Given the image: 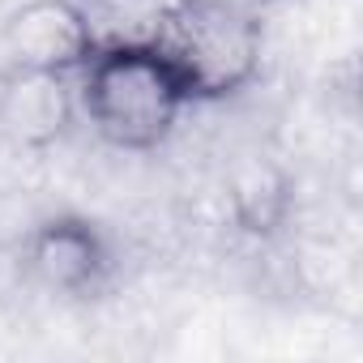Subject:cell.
I'll return each mask as SVG.
<instances>
[{
	"label": "cell",
	"instance_id": "7a4b0ae2",
	"mask_svg": "<svg viewBox=\"0 0 363 363\" xmlns=\"http://www.w3.org/2000/svg\"><path fill=\"white\" fill-rule=\"evenodd\" d=\"M145 39L171 60L197 107L244 94L265 65V26L244 0H167Z\"/></svg>",
	"mask_w": 363,
	"mask_h": 363
},
{
	"label": "cell",
	"instance_id": "5b68a950",
	"mask_svg": "<svg viewBox=\"0 0 363 363\" xmlns=\"http://www.w3.org/2000/svg\"><path fill=\"white\" fill-rule=\"evenodd\" d=\"M77 124L73 77L9 69L0 82V128L22 150H52Z\"/></svg>",
	"mask_w": 363,
	"mask_h": 363
},
{
	"label": "cell",
	"instance_id": "6da1fadb",
	"mask_svg": "<svg viewBox=\"0 0 363 363\" xmlns=\"http://www.w3.org/2000/svg\"><path fill=\"white\" fill-rule=\"evenodd\" d=\"M77 120L90 124L99 141L128 154H150L167 145L197 103L179 82L171 60L145 39H99L90 60L73 73Z\"/></svg>",
	"mask_w": 363,
	"mask_h": 363
},
{
	"label": "cell",
	"instance_id": "3957f363",
	"mask_svg": "<svg viewBox=\"0 0 363 363\" xmlns=\"http://www.w3.org/2000/svg\"><path fill=\"white\" fill-rule=\"evenodd\" d=\"M116 240L103 223L77 210L39 218L22 235V269L56 299H99L116 278Z\"/></svg>",
	"mask_w": 363,
	"mask_h": 363
},
{
	"label": "cell",
	"instance_id": "8992f818",
	"mask_svg": "<svg viewBox=\"0 0 363 363\" xmlns=\"http://www.w3.org/2000/svg\"><path fill=\"white\" fill-rule=\"evenodd\" d=\"M291 214H295V184L278 162L257 158L235 167L227 184V218L244 240L257 244L278 240L291 227Z\"/></svg>",
	"mask_w": 363,
	"mask_h": 363
},
{
	"label": "cell",
	"instance_id": "277c9868",
	"mask_svg": "<svg viewBox=\"0 0 363 363\" xmlns=\"http://www.w3.org/2000/svg\"><path fill=\"white\" fill-rule=\"evenodd\" d=\"M90 13L94 9L77 0H26L0 26V48L9 56V69L73 77L103 39Z\"/></svg>",
	"mask_w": 363,
	"mask_h": 363
},
{
	"label": "cell",
	"instance_id": "52a82bcc",
	"mask_svg": "<svg viewBox=\"0 0 363 363\" xmlns=\"http://www.w3.org/2000/svg\"><path fill=\"white\" fill-rule=\"evenodd\" d=\"M77 5H86V9H99V5H107V0H77Z\"/></svg>",
	"mask_w": 363,
	"mask_h": 363
}]
</instances>
